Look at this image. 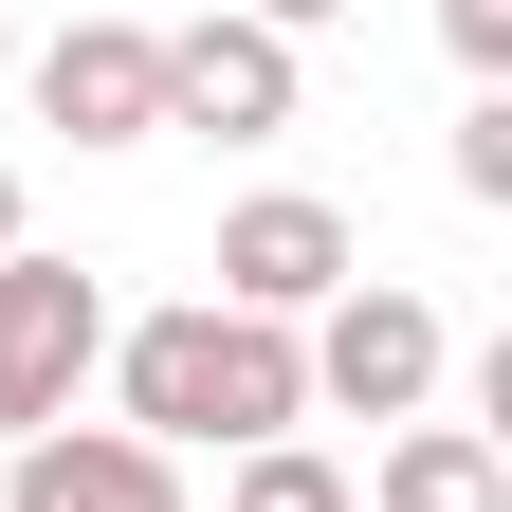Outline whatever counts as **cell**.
Wrapping results in <instances>:
<instances>
[{"label": "cell", "instance_id": "6da1fadb", "mask_svg": "<svg viewBox=\"0 0 512 512\" xmlns=\"http://www.w3.org/2000/svg\"><path fill=\"white\" fill-rule=\"evenodd\" d=\"M110 403H128L147 458H256V439L311 421V366H293V330L183 293V311H128V330H110Z\"/></svg>", "mask_w": 512, "mask_h": 512}, {"label": "cell", "instance_id": "7a4b0ae2", "mask_svg": "<svg viewBox=\"0 0 512 512\" xmlns=\"http://www.w3.org/2000/svg\"><path fill=\"white\" fill-rule=\"evenodd\" d=\"M293 366H311V403H330V421H421V403H439V366H458V330H439V293L348 275V293L293 330Z\"/></svg>", "mask_w": 512, "mask_h": 512}, {"label": "cell", "instance_id": "3957f363", "mask_svg": "<svg viewBox=\"0 0 512 512\" xmlns=\"http://www.w3.org/2000/svg\"><path fill=\"white\" fill-rule=\"evenodd\" d=\"M110 366V293L74 275V256H0V439H37V421H74V384Z\"/></svg>", "mask_w": 512, "mask_h": 512}, {"label": "cell", "instance_id": "277c9868", "mask_svg": "<svg viewBox=\"0 0 512 512\" xmlns=\"http://www.w3.org/2000/svg\"><path fill=\"white\" fill-rule=\"evenodd\" d=\"M348 275H366V238H348V202H311V183H256L220 220V311H256V330H311Z\"/></svg>", "mask_w": 512, "mask_h": 512}, {"label": "cell", "instance_id": "5b68a950", "mask_svg": "<svg viewBox=\"0 0 512 512\" xmlns=\"http://www.w3.org/2000/svg\"><path fill=\"white\" fill-rule=\"evenodd\" d=\"M293 110H311V55H293V37H256L238 0L165 37V128H202V147H275Z\"/></svg>", "mask_w": 512, "mask_h": 512}, {"label": "cell", "instance_id": "8992f818", "mask_svg": "<svg viewBox=\"0 0 512 512\" xmlns=\"http://www.w3.org/2000/svg\"><path fill=\"white\" fill-rule=\"evenodd\" d=\"M37 128L147 147V128H165V37H147V19H55V37H37Z\"/></svg>", "mask_w": 512, "mask_h": 512}, {"label": "cell", "instance_id": "52a82bcc", "mask_svg": "<svg viewBox=\"0 0 512 512\" xmlns=\"http://www.w3.org/2000/svg\"><path fill=\"white\" fill-rule=\"evenodd\" d=\"M0 512H183V458H147L128 421H37L0 458Z\"/></svg>", "mask_w": 512, "mask_h": 512}, {"label": "cell", "instance_id": "ba28073f", "mask_svg": "<svg viewBox=\"0 0 512 512\" xmlns=\"http://www.w3.org/2000/svg\"><path fill=\"white\" fill-rule=\"evenodd\" d=\"M348 512H512V458H494L476 421H384V476Z\"/></svg>", "mask_w": 512, "mask_h": 512}, {"label": "cell", "instance_id": "9c48e42d", "mask_svg": "<svg viewBox=\"0 0 512 512\" xmlns=\"http://www.w3.org/2000/svg\"><path fill=\"white\" fill-rule=\"evenodd\" d=\"M220 512H348V476L311 458V439H256V458L220 476Z\"/></svg>", "mask_w": 512, "mask_h": 512}, {"label": "cell", "instance_id": "30bf717a", "mask_svg": "<svg viewBox=\"0 0 512 512\" xmlns=\"http://www.w3.org/2000/svg\"><path fill=\"white\" fill-rule=\"evenodd\" d=\"M439 55H458L476 92H512V0H439Z\"/></svg>", "mask_w": 512, "mask_h": 512}, {"label": "cell", "instance_id": "8fae6325", "mask_svg": "<svg viewBox=\"0 0 512 512\" xmlns=\"http://www.w3.org/2000/svg\"><path fill=\"white\" fill-rule=\"evenodd\" d=\"M458 202H512V92L458 110Z\"/></svg>", "mask_w": 512, "mask_h": 512}, {"label": "cell", "instance_id": "7c38bea8", "mask_svg": "<svg viewBox=\"0 0 512 512\" xmlns=\"http://www.w3.org/2000/svg\"><path fill=\"white\" fill-rule=\"evenodd\" d=\"M238 19H256V37H293V55H311V37H330V19H348V0H238Z\"/></svg>", "mask_w": 512, "mask_h": 512}, {"label": "cell", "instance_id": "4fadbf2b", "mask_svg": "<svg viewBox=\"0 0 512 512\" xmlns=\"http://www.w3.org/2000/svg\"><path fill=\"white\" fill-rule=\"evenodd\" d=\"M0 256H19V165H0Z\"/></svg>", "mask_w": 512, "mask_h": 512}]
</instances>
